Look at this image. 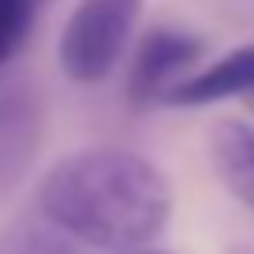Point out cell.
<instances>
[{
  "label": "cell",
  "mask_w": 254,
  "mask_h": 254,
  "mask_svg": "<svg viewBox=\"0 0 254 254\" xmlns=\"http://www.w3.org/2000/svg\"><path fill=\"white\" fill-rule=\"evenodd\" d=\"M41 0H0V71L15 60L38 23Z\"/></svg>",
  "instance_id": "obj_7"
},
{
  "label": "cell",
  "mask_w": 254,
  "mask_h": 254,
  "mask_svg": "<svg viewBox=\"0 0 254 254\" xmlns=\"http://www.w3.org/2000/svg\"><path fill=\"white\" fill-rule=\"evenodd\" d=\"M243 101H247V109H251V112H254V90H251V94H247V97H243Z\"/></svg>",
  "instance_id": "obj_11"
},
{
  "label": "cell",
  "mask_w": 254,
  "mask_h": 254,
  "mask_svg": "<svg viewBox=\"0 0 254 254\" xmlns=\"http://www.w3.org/2000/svg\"><path fill=\"white\" fill-rule=\"evenodd\" d=\"M41 213L64 236L97 251L146 247L172 217V183L131 150H79L41 180Z\"/></svg>",
  "instance_id": "obj_1"
},
{
  "label": "cell",
  "mask_w": 254,
  "mask_h": 254,
  "mask_svg": "<svg viewBox=\"0 0 254 254\" xmlns=\"http://www.w3.org/2000/svg\"><path fill=\"white\" fill-rule=\"evenodd\" d=\"M228 15H236V19H251L254 15V0H224L221 4Z\"/></svg>",
  "instance_id": "obj_8"
},
{
  "label": "cell",
  "mask_w": 254,
  "mask_h": 254,
  "mask_svg": "<svg viewBox=\"0 0 254 254\" xmlns=\"http://www.w3.org/2000/svg\"><path fill=\"white\" fill-rule=\"evenodd\" d=\"M206 56V38L183 26H153L138 41L127 71V97L135 105H161L180 79H187Z\"/></svg>",
  "instance_id": "obj_3"
},
{
  "label": "cell",
  "mask_w": 254,
  "mask_h": 254,
  "mask_svg": "<svg viewBox=\"0 0 254 254\" xmlns=\"http://www.w3.org/2000/svg\"><path fill=\"white\" fill-rule=\"evenodd\" d=\"M228 254H254V247H243V243H239V247H232Z\"/></svg>",
  "instance_id": "obj_10"
},
{
  "label": "cell",
  "mask_w": 254,
  "mask_h": 254,
  "mask_svg": "<svg viewBox=\"0 0 254 254\" xmlns=\"http://www.w3.org/2000/svg\"><path fill=\"white\" fill-rule=\"evenodd\" d=\"M209 161L224 190L254 213V124L221 120L209 135Z\"/></svg>",
  "instance_id": "obj_6"
},
{
  "label": "cell",
  "mask_w": 254,
  "mask_h": 254,
  "mask_svg": "<svg viewBox=\"0 0 254 254\" xmlns=\"http://www.w3.org/2000/svg\"><path fill=\"white\" fill-rule=\"evenodd\" d=\"M146 0H79L56 45L60 71L75 82H101L131 45Z\"/></svg>",
  "instance_id": "obj_2"
},
{
  "label": "cell",
  "mask_w": 254,
  "mask_h": 254,
  "mask_svg": "<svg viewBox=\"0 0 254 254\" xmlns=\"http://www.w3.org/2000/svg\"><path fill=\"white\" fill-rule=\"evenodd\" d=\"M120 254H168V251H150V247H131V251H120Z\"/></svg>",
  "instance_id": "obj_9"
},
{
  "label": "cell",
  "mask_w": 254,
  "mask_h": 254,
  "mask_svg": "<svg viewBox=\"0 0 254 254\" xmlns=\"http://www.w3.org/2000/svg\"><path fill=\"white\" fill-rule=\"evenodd\" d=\"M41 146V101L26 86L0 90V194H8Z\"/></svg>",
  "instance_id": "obj_4"
},
{
  "label": "cell",
  "mask_w": 254,
  "mask_h": 254,
  "mask_svg": "<svg viewBox=\"0 0 254 254\" xmlns=\"http://www.w3.org/2000/svg\"><path fill=\"white\" fill-rule=\"evenodd\" d=\"M251 90H254V41H247V45H236L232 53L194 67L187 79H180L168 90L161 105L202 109V105H217L228 97H247Z\"/></svg>",
  "instance_id": "obj_5"
}]
</instances>
